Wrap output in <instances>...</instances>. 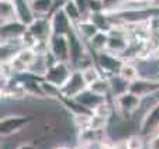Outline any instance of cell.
<instances>
[{"mask_svg":"<svg viewBox=\"0 0 159 149\" xmlns=\"http://www.w3.org/2000/svg\"><path fill=\"white\" fill-rule=\"evenodd\" d=\"M87 89H89V84H87L86 79H84V76H83V72L79 70V69H75V70H72V74H70V78L68 79V82L59 89L61 97L76 98L78 96H80L82 93Z\"/></svg>","mask_w":159,"mask_h":149,"instance_id":"cell-1","label":"cell"},{"mask_svg":"<svg viewBox=\"0 0 159 149\" xmlns=\"http://www.w3.org/2000/svg\"><path fill=\"white\" fill-rule=\"evenodd\" d=\"M70 74H72V69H70L69 62H59L58 61L55 65H52L51 68L47 69L42 79L45 82H48L49 84H52V86L61 89L68 82Z\"/></svg>","mask_w":159,"mask_h":149,"instance_id":"cell-2","label":"cell"},{"mask_svg":"<svg viewBox=\"0 0 159 149\" xmlns=\"http://www.w3.org/2000/svg\"><path fill=\"white\" fill-rule=\"evenodd\" d=\"M49 52L59 62L70 63V42L68 35H57L52 34L49 38Z\"/></svg>","mask_w":159,"mask_h":149,"instance_id":"cell-3","label":"cell"},{"mask_svg":"<svg viewBox=\"0 0 159 149\" xmlns=\"http://www.w3.org/2000/svg\"><path fill=\"white\" fill-rule=\"evenodd\" d=\"M33 120L31 115H9L3 117L0 121V134L2 137H10L27 127Z\"/></svg>","mask_w":159,"mask_h":149,"instance_id":"cell-4","label":"cell"},{"mask_svg":"<svg viewBox=\"0 0 159 149\" xmlns=\"http://www.w3.org/2000/svg\"><path fill=\"white\" fill-rule=\"evenodd\" d=\"M156 134H159V103L148 110L139 127V135L144 138H151Z\"/></svg>","mask_w":159,"mask_h":149,"instance_id":"cell-5","label":"cell"},{"mask_svg":"<svg viewBox=\"0 0 159 149\" xmlns=\"http://www.w3.org/2000/svg\"><path fill=\"white\" fill-rule=\"evenodd\" d=\"M96 58H97V63H99L100 69H102L104 73H107L106 78H108V79H110L111 76L118 74V72H120L121 66H123V63H124L117 55L111 54V52H108V51L99 52V54L96 55Z\"/></svg>","mask_w":159,"mask_h":149,"instance_id":"cell-6","label":"cell"},{"mask_svg":"<svg viewBox=\"0 0 159 149\" xmlns=\"http://www.w3.org/2000/svg\"><path fill=\"white\" fill-rule=\"evenodd\" d=\"M49 20H51L52 34H57V35H69L75 28V24L69 20V17L66 16L63 9L55 11L49 17Z\"/></svg>","mask_w":159,"mask_h":149,"instance_id":"cell-7","label":"cell"},{"mask_svg":"<svg viewBox=\"0 0 159 149\" xmlns=\"http://www.w3.org/2000/svg\"><path fill=\"white\" fill-rule=\"evenodd\" d=\"M141 100L142 98L139 96H137L135 93L127 90L123 94L116 96V104L117 108L124 114H132L134 111H137L141 106Z\"/></svg>","mask_w":159,"mask_h":149,"instance_id":"cell-8","label":"cell"},{"mask_svg":"<svg viewBox=\"0 0 159 149\" xmlns=\"http://www.w3.org/2000/svg\"><path fill=\"white\" fill-rule=\"evenodd\" d=\"M28 27L21 21L16 20L11 23L2 24V42L10 41V39H18L25 34Z\"/></svg>","mask_w":159,"mask_h":149,"instance_id":"cell-9","label":"cell"},{"mask_svg":"<svg viewBox=\"0 0 159 149\" xmlns=\"http://www.w3.org/2000/svg\"><path fill=\"white\" fill-rule=\"evenodd\" d=\"M110 38H108V45H107V51L111 52L114 55H120L123 52H125L129 48V41L123 33H117V31L113 28L110 31Z\"/></svg>","mask_w":159,"mask_h":149,"instance_id":"cell-10","label":"cell"},{"mask_svg":"<svg viewBox=\"0 0 159 149\" xmlns=\"http://www.w3.org/2000/svg\"><path fill=\"white\" fill-rule=\"evenodd\" d=\"M28 31L35 37L38 41L42 39H49L52 35V27H51V20L49 18H35L33 24L28 27Z\"/></svg>","mask_w":159,"mask_h":149,"instance_id":"cell-11","label":"cell"},{"mask_svg":"<svg viewBox=\"0 0 159 149\" xmlns=\"http://www.w3.org/2000/svg\"><path fill=\"white\" fill-rule=\"evenodd\" d=\"M128 90L135 93L137 96H139L141 98H144L147 96H149L151 93L159 92V86H158V82H152V80H148V79H137L135 82L129 83Z\"/></svg>","mask_w":159,"mask_h":149,"instance_id":"cell-12","label":"cell"},{"mask_svg":"<svg viewBox=\"0 0 159 149\" xmlns=\"http://www.w3.org/2000/svg\"><path fill=\"white\" fill-rule=\"evenodd\" d=\"M16 9H17V20L30 27L35 21V13H34L31 3L28 0H14Z\"/></svg>","mask_w":159,"mask_h":149,"instance_id":"cell-13","label":"cell"},{"mask_svg":"<svg viewBox=\"0 0 159 149\" xmlns=\"http://www.w3.org/2000/svg\"><path fill=\"white\" fill-rule=\"evenodd\" d=\"M73 100H76L79 104H82L83 107H86L87 110L94 111L102 103L106 102V97H102V96L96 94V93H93V92H90V90L87 89V90H84L80 96H78L76 98H73Z\"/></svg>","mask_w":159,"mask_h":149,"instance_id":"cell-14","label":"cell"},{"mask_svg":"<svg viewBox=\"0 0 159 149\" xmlns=\"http://www.w3.org/2000/svg\"><path fill=\"white\" fill-rule=\"evenodd\" d=\"M75 28H76V33L80 35V38L83 39V41L86 39L87 42H89L90 39L93 38V37L100 31L99 28H97V25H96V24H94L92 20H90V18L82 20L80 23L76 24Z\"/></svg>","mask_w":159,"mask_h":149,"instance_id":"cell-15","label":"cell"},{"mask_svg":"<svg viewBox=\"0 0 159 149\" xmlns=\"http://www.w3.org/2000/svg\"><path fill=\"white\" fill-rule=\"evenodd\" d=\"M0 18H2V24L17 20V9L14 2H6V0L0 2Z\"/></svg>","mask_w":159,"mask_h":149,"instance_id":"cell-16","label":"cell"},{"mask_svg":"<svg viewBox=\"0 0 159 149\" xmlns=\"http://www.w3.org/2000/svg\"><path fill=\"white\" fill-rule=\"evenodd\" d=\"M108 38H110V34L108 33H106V31H99V33L89 41V44H90V47H92V49L96 51L97 54H99V52H104V51H107Z\"/></svg>","mask_w":159,"mask_h":149,"instance_id":"cell-17","label":"cell"},{"mask_svg":"<svg viewBox=\"0 0 159 149\" xmlns=\"http://www.w3.org/2000/svg\"><path fill=\"white\" fill-rule=\"evenodd\" d=\"M63 11L66 13V16L69 17V20L72 21L75 25L83 20V18H82L83 17V11H82V9L79 7V4L76 3L75 0H69V2L63 6Z\"/></svg>","mask_w":159,"mask_h":149,"instance_id":"cell-18","label":"cell"},{"mask_svg":"<svg viewBox=\"0 0 159 149\" xmlns=\"http://www.w3.org/2000/svg\"><path fill=\"white\" fill-rule=\"evenodd\" d=\"M89 90L90 92L96 93V94L102 96V97H106L108 93L111 92V83L108 78H99L97 80H94L93 83L89 84Z\"/></svg>","mask_w":159,"mask_h":149,"instance_id":"cell-19","label":"cell"},{"mask_svg":"<svg viewBox=\"0 0 159 149\" xmlns=\"http://www.w3.org/2000/svg\"><path fill=\"white\" fill-rule=\"evenodd\" d=\"M34 13H38L41 16H52L55 6V0H34L30 2Z\"/></svg>","mask_w":159,"mask_h":149,"instance_id":"cell-20","label":"cell"},{"mask_svg":"<svg viewBox=\"0 0 159 149\" xmlns=\"http://www.w3.org/2000/svg\"><path fill=\"white\" fill-rule=\"evenodd\" d=\"M118 76H120L123 80H125L127 83H132V82H135L137 79H139L138 69L135 68L132 63H129V62H124L123 63L120 72H118Z\"/></svg>","mask_w":159,"mask_h":149,"instance_id":"cell-21","label":"cell"},{"mask_svg":"<svg viewBox=\"0 0 159 149\" xmlns=\"http://www.w3.org/2000/svg\"><path fill=\"white\" fill-rule=\"evenodd\" d=\"M16 56L27 66L28 72H30V68L37 62V59H38V55H37V52L34 51L33 48H23V49L18 51V54L16 55Z\"/></svg>","mask_w":159,"mask_h":149,"instance_id":"cell-22","label":"cell"},{"mask_svg":"<svg viewBox=\"0 0 159 149\" xmlns=\"http://www.w3.org/2000/svg\"><path fill=\"white\" fill-rule=\"evenodd\" d=\"M82 72H83V76H84V79H86L87 84L93 83L94 80H97L99 78H102V74H100V72L97 70V68H96L94 65H92V66H89V68L83 69Z\"/></svg>","mask_w":159,"mask_h":149,"instance_id":"cell-23","label":"cell"},{"mask_svg":"<svg viewBox=\"0 0 159 149\" xmlns=\"http://www.w3.org/2000/svg\"><path fill=\"white\" fill-rule=\"evenodd\" d=\"M121 0H102V6H103V11L106 10H110V9H116L118 7V3Z\"/></svg>","mask_w":159,"mask_h":149,"instance_id":"cell-24","label":"cell"},{"mask_svg":"<svg viewBox=\"0 0 159 149\" xmlns=\"http://www.w3.org/2000/svg\"><path fill=\"white\" fill-rule=\"evenodd\" d=\"M148 145H149V149H159V134L151 137L148 141Z\"/></svg>","mask_w":159,"mask_h":149,"instance_id":"cell-25","label":"cell"},{"mask_svg":"<svg viewBox=\"0 0 159 149\" xmlns=\"http://www.w3.org/2000/svg\"><path fill=\"white\" fill-rule=\"evenodd\" d=\"M17 149H37V148H35V145H33V143L25 142V143H21Z\"/></svg>","mask_w":159,"mask_h":149,"instance_id":"cell-26","label":"cell"},{"mask_svg":"<svg viewBox=\"0 0 159 149\" xmlns=\"http://www.w3.org/2000/svg\"><path fill=\"white\" fill-rule=\"evenodd\" d=\"M148 6L152 7V9H159V0H147Z\"/></svg>","mask_w":159,"mask_h":149,"instance_id":"cell-27","label":"cell"},{"mask_svg":"<svg viewBox=\"0 0 159 149\" xmlns=\"http://www.w3.org/2000/svg\"><path fill=\"white\" fill-rule=\"evenodd\" d=\"M76 149H87V148H86V146H83V145H80V146H78Z\"/></svg>","mask_w":159,"mask_h":149,"instance_id":"cell-28","label":"cell"},{"mask_svg":"<svg viewBox=\"0 0 159 149\" xmlns=\"http://www.w3.org/2000/svg\"><path fill=\"white\" fill-rule=\"evenodd\" d=\"M57 149H69V148H66V146H59V148H57Z\"/></svg>","mask_w":159,"mask_h":149,"instance_id":"cell-29","label":"cell"},{"mask_svg":"<svg viewBox=\"0 0 159 149\" xmlns=\"http://www.w3.org/2000/svg\"><path fill=\"white\" fill-rule=\"evenodd\" d=\"M132 2H141V0H132Z\"/></svg>","mask_w":159,"mask_h":149,"instance_id":"cell-30","label":"cell"},{"mask_svg":"<svg viewBox=\"0 0 159 149\" xmlns=\"http://www.w3.org/2000/svg\"><path fill=\"white\" fill-rule=\"evenodd\" d=\"M94 2H102V0H94Z\"/></svg>","mask_w":159,"mask_h":149,"instance_id":"cell-31","label":"cell"},{"mask_svg":"<svg viewBox=\"0 0 159 149\" xmlns=\"http://www.w3.org/2000/svg\"><path fill=\"white\" fill-rule=\"evenodd\" d=\"M28 2H34V0H28Z\"/></svg>","mask_w":159,"mask_h":149,"instance_id":"cell-32","label":"cell"},{"mask_svg":"<svg viewBox=\"0 0 159 149\" xmlns=\"http://www.w3.org/2000/svg\"><path fill=\"white\" fill-rule=\"evenodd\" d=\"M158 86H159V80H158Z\"/></svg>","mask_w":159,"mask_h":149,"instance_id":"cell-33","label":"cell"}]
</instances>
